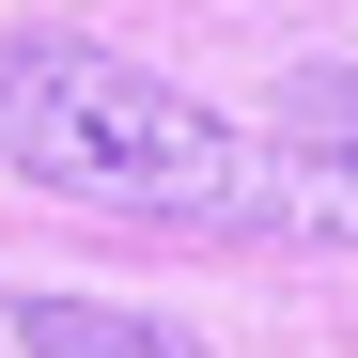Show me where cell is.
I'll use <instances>...</instances> for the list:
<instances>
[{
  "instance_id": "cell-1",
  "label": "cell",
  "mask_w": 358,
  "mask_h": 358,
  "mask_svg": "<svg viewBox=\"0 0 358 358\" xmlns=\"http://www.w3.org/2000/svg\"><path fill=\"white\" fill-rule=\"evenodd\" d=\"M0 141H16L31 187L141 203V218H203V203L250 187V141H234L203 94H171L141 63H94V47H31V63L0 78Z\"/></svg>"
},
{
  "instance_id": "cell-2",
  "label": "cell",
  "mask_w": 358,
  "mask_h": 358,
  "mask_svg": "<svg viewBox=\"0 0 358 358\" xmlns=\"http://www.w3.org/2000/svg\"><path fill=\"white\" fill-rule=\"evenodd\" d=\"M16 343H31V358H203L187 327H156V312H94V296H31Z\"/></svg>"
}]
</instances>
